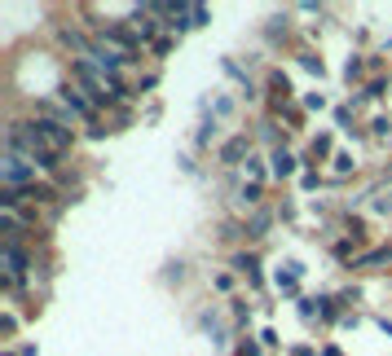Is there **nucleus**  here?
I'll use <instances>...</instances> for the list:
<instances>
[{
  "label": "nucleus",
  "mask_w": 392,
  "mask_h": 356,
  "mask_svg": "<svg viewBox=\"0 0 392 356\" xmlns=\"http://www.w3.org/2000/svg\"><path fill=\"white\" fill-rule=\"evenodd\" d=\"M58 97H62V110H71V115H79V119H93V110H97V106H93L79 88L62 84V88H58Z\"/></svg>",
  "instance_id": "7ed1b4c3"
},
{
  "label": "nucleus",
  "mask_w": 392,
  "mask_h": 356,
  "mask_svg": "<svg viewBox=\"0 0 392 356\" xmlns=\"http://www.w3.org/2000/svg\"><path fill=\"white\" fill-rule=\"evenodd\" d=\"M211 22V9L207 5H190V27H207Z\"/></svg>",
  "instance_id": "1a4fd4ad"
},
{
  "label": "nucleus",
  "mask_w": 392,
  "mask_h": 356,
  "mask_svg": "<svg viewBox=\"0 0 392 356\" xmlns=\"http://www.w3.org/2000/svg\"><path fill=\"white\" fill-rule=\"evenodd\" d=\"M344 71H348V79H357V75H362V57H348V67H344Z\"/></svg>",
  "instance_id": "dca6fc26"
},
{
  "label": "nucleus",
  "mask_w": 392,
  "mask_h": 356,
  "mask_svg": "<svg viewBox=\"0 0 392 356\" xmlns=\"http://www.w3.org/2000/svg\"><path fill=\"white\" fill-rule=\"evenodd\" d=\"M291 356H313V348H296V352H291Z\"/></svg>",
  "instance_id": "a211bd4d"
},
{
  "label": "nucleus",
  "mask_w": 392,
  "mask_h": 356,
  "mask_svg": "<svg viewBox=\"0 0 392 356\" xmlns=\"http://www.w3.org/2000/svg\"><path fill=\"white\" fill-rule=\"evenodd\" d=\"M304 106H308V110H322V106H326V97H322V93H308V97H304Z\"/></svg>",
  "instance_id": "ddd939ff"
},
{
  "label": "nucleus",
  "mask_w": 392,
  "mask_h": 356,
  "mask_svg": "<svg viewBox=\"0 0 392 356\" xmlns=\"http://www.w3.org/2000/svg\"><path fill=\"white\" fill-rule=\"evenodd\" d=\"M0 176H5V189H27V185H36V163L22 154H5Z\"/></svg>",
  "instance_id": "f257e3e1"
},
{
  "label": "nucleus",
  "mask_w": 392,
  "mask_h": 356,
  "mask_svg": "<svg viewBox=\"0 0 392 356\" xmlns=\"http://www.w3.org/2000/svg\"><path fill=\"white\" fill-rule=\"evenodd\" d=\"M322 356H339V348H322Z\"/></svg>",
  "instance_id": "6ab92c4d"
},
{
  "label": "nucleus",
  "mask_w": 392,
  "mask_h": 356,
  "mask_svg": "<svg viewBox=\"0 0 392 356\" xmlns=\"http://www.w3.org/2000/svg\"><path fill=\"white\" fill-rule=\"evenodd\" d=\"M300 67H304L308 75H318V79H322V57H313V53H300Z\"/></svg>",
  "instance_id": "9d476101"
},
{
  "label": "nucleus",
  "mask_w": 392,
  "mask_h": 356,
  "mask_svg": "<svg viewBox=\"0 0 392 356\" xmlns=\"http://www.w3.org/2000/svg\"><path fill=\"white\" fill-rule=\"evenodd\" d=\"M247 176H251V185L265 181V167H260V158H247Z\"/></svg>",
  "instance_id": "f8f14e48"
},
{
  "label": "nucleus",
  "mask_w": 392,
  "mask_h": 356,
  "mask_svg": "<svg viewBox=\"0 0 392 356\" xmlns=\"http://www.w3.org/2000/svg\"><path fill=\"white\" fill-rule=\"evenodd\" d=\"M234 268H238V273H242V278H247V282H251L256 290L265 286V278H260V260H256V255H247V251H238V255H234Z\"/></svg>",
  "instance_id": "0eeeda50"
},
{
  "label": "nucleus",
  "mask_w": 392,
  "mask_h": 356,
  "mask_svg": "<svg viewBox=\"0 0 392 356\" xmlns=\"http://www.w3.org/2000/svg\"><path fill=\"white\" fill-rule=\"evenodd\" d=\"M5 264H9V278H13V282H27V273H31V255L18 247V242H5Z\"/></svg>",
  "instance_id": "20e7f679"
},
{
  "label": "nucleus",
  "mask_w": 392,
  "mask_h": 356,
  "mask_svg": "<svg viewBox=\"0 0 392 356\" xmlns=\"http://www.w3.org/2000/svg\"><path fill=\"white\" fill-rule=\"evenodd\" d=\"M5 356H18V352H5Z\"/></svg>",
  "instance_id": "aec40b11"
},
{
  "label": "nucleus",
  "mask_w": 392,
  "mask_h": 356,
  "mask_svg": "<svg viewBox=\"0 0 392 356\" xmlns=\"http://www.w3.org/2000/svg\"><path fill=\"white\" fill-rule=\"evenodd\" d=\"M238 356H260V348H256V343H251V338H247V343H242V348H238Z\"/></svg>",
  "instance_id": "f3484780"
},
{
  "label": "nucleus",
  "mask_w": 392,
  "mask_h": 356,
  "mask_svg": "<svg viewBox=\"0 0 392 356\" xmlns=\"http://www.w3.org/2000/svg\"><path fill=\"white\" fill-rule=\"evenodd\" d=\"M335 172H353V158L348 154H335Z\"/></svg>",
  "instance_id": "2eb2a0df"
},
{
  "label": "nucleus",
  "mask_w": 392,
  "mask_h": 356,
  "mask_svg": "<svg viewBox=\"0 0 392 356\" xmlns=\"http://www.w3.org/2000/svg\"><path fill=\"white\" fill-rule=\"evenodd\" d=\"M238 198L247 203V207H256V203H260V185H242V189H238Z\"/></svg>",
  "instance_id": "9b49d317"
},
{
  "label": "nucleus",
  "mask_w": 392,
  "mask_h": 356,
  "mask_svg": "<svg viewBox=\"0 0 392 356\" xmlns=\"http://www.w3.org/2000/svg\"><path fill=\"white\" fill-rule=\"evenodd\" d=\"M13 330H18V317H5V321H0V334H5V338H9Z\"/></svg>",
  "instance_id": "4468645a"
},
{
  "label": "nucleus",
  "mask_w": 392,
  "mask_h": 356,
  "mask_svg": "<svg viewBox=\"0 0 392 356\" xmlns=\"http://www.w3.org/2000/svg\"><path fill=\"white\" fill-rule=\"evenodd\" d=\"M269 220H273L269 212H256V216H251V224H247V238H265V229H269Z\"/></svg>",
  "instance_id": "6e6552de"
},
{
  "label": "nucleus",
  "mask_w": 392,
  "mask_h": 356,
  "mask_svg": "<svg viewBox=\"0 0 392 356\" xmlns=\"http://www.w3.org/2000/svg\"><path fill=\"white\" fill-rule=\"evenodd\" d=\"M31 132H36V137L48 145V150H58V154L71 150V141H75V132H71L62 119H36V123H31Z\"/></svg>",
  "instance_id": "f03ea898"
},
{
  "label": "nucleus",
  "mask_w": 392,
  "mask_h": 356,
  "mask_svg": "<svg viewBox=\"0 0 392 356\" xmlns=\"http://www.w3.org/2000/svg\"><path fill=\"white\" fill-rule=\"evenodd\" d=\"M242 158H251V141H247V137H234V141L221 145V163H225V167L242 163Z\"/></svg>",
  "instance_id": "423d86ee"
},
{
  "label": "nucleus",
  "mask_w": 392,
  "mask_h": 356,
  "mask_svg": "<svg viewBox=\"0 0 392 356\" xmlns=\"http://www.w3.org/2000/svg\"><path fill=\"white\" fill-rule=\"evenodd\" d=\"M296 163H300V158L291 154V150H282V145H277V150L269 154V172L277 176V181H287V176H296Z\"/></svg>",
  "instance_id": "39448f33"
}]
</instances>
